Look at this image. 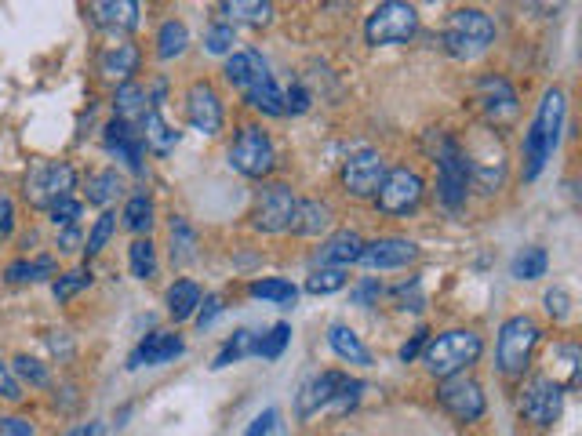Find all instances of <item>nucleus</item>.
Returning <instances> with one entry per match:
<instances>
[{"instance_id":"1","label":"nucleus","mask_w":582,"mask_h":436,"mask_svg":"<svg viewBox=\"0 0 582 436\" xmlns=\"http://www.w3.org/2000/svg\"><path fill=\"white\" fill-rule=\"evenodd\" d=\"M226 80L241 91L244 102H248L255 113L262 117H284V91L277 88V80L270 73V62L262 59L255 48L233 51L226 59Z\"/></svg>"},{"instance_id":"2","label":"nucleus","mask_w":582,"mask_h":436,"mask_svg":"<svg viewBox=\"0 0 582 436\" xmlns=\"http://www.w3.org/2000/svg\"><path fill=\"white\" fill-rule=\"evenodd\" d=\"M564 91L561 88H550L542 91V102L535 109L532 124L524 131V142H521V160H524V182H535L546 168V160L553 157V149L561 142V128H564Z\"/></svg>"},{"instance_id":"3","label":"nucleus","mask_w":582,"mask_h":436,"mask_svg":"<svg viewBox=\"0 0 582 436\" xmlns=\"http://www.w3.org/2000/svg\"><path fill=\"white\" fill-rule=\"evenodd\" d=\"M484 353V338L470 327H452V331H441L433 335L422 349V364L433 378H452L466 375Z\"/></svg>"},{"instance_id":"4","label":"nucleus","mask_w":582,"mask_h":436,"mask_svg":"<svg viewBox=\"0 0 582 436\" xmlns=\"http://www.w3.org/2000/svg\"><path fill=\"white\" fill-rule=\"evenodd\" d=\"M459 146L477 193L481 197H495L502 189V182H506V149H502V139L492 128H473L470 139L459 142Z\"/></svg>"},{"instance_id":"5","label":"nucleus","mask_w":582,"mask_h":436,"mask_svg":"<svg viewBox=\"0 0 582 436\" xmlns=\"http://www.w3.org/2000/svg\"><path fill=\"white\" fill-rule=\"evenodd\" d=\"M441 40H444V51H448L452 59L470 62L492 48L495 22H492V15L481 8H459L448 15V22H444Z\"/></svg>"},{"instance_id":"6","label":"nucleus","mask_w":582,"mask_h":436,"mask_svg":"<svg viewBox=\"0 0 582 436\" xmlns=\"http://www.w3.org/2000/svg\"><path fill=\"white\" fill-rule=\"evenodd\" d=\"M433 164H437V200L452 215H459L466 208V193H470V168H466L459 139H452L448 131H437Z\"/></svg>"},{"instance_id":"7","label":"nucleus","mask_w":582,"mask_h":436,"mask_svg":"<svg viewBox=\"0 0 582 436\" xmlns=\"http://www.w3.org/2000/svg\"><path fill=\"white\" fill-rule=\"evenodd\" d=\"M539 324L532 317H510L499 327V342H495V367L499 375L506 378H524L528 364H532V353L539 346Z\"/></svg>"},{"instance_id":"8","label":"nucleus","mask_w":582,"mask_h":436,"mask_svg":"<svg viewBox=\"0 0 582 436\" xmlns=\"http://www.w3.org/2000/svg\"><path fill=\"white\" fill-rule=\"evenodd\" d=\"M230 168L244 179L266 182L277 168V146L259 124H244L230 142Z\"/></svg>"},{"instance_id":"9","label":"nucleus","mask_w":582,"mask_h":436,"mask_svg":"<svg viewBox=\"0 0 582 436\" xmlns=\"http://www.w3.org/2000/svg\"><path fill=\"white\" fill-rule=\"evenodd\" d=\"M73 189H77V171H73V164H66V160H41V164H33L26 171L22 197L30 200L33 208L48 211L51 204L73 197Z\"/></svg>"},{"instance_id":"10","label":"nucleus","mask_w":582,"mask_h":436,"mask_svg":"<svg viewBox=\"0 0 582 436\" xmlns=\"http://www.w3.org/2000/svg\"><path fill=\"white\" fill-rule=\"evenodd\" d=\"M419 33V11L404 0H386L368 15L364 22V40L372 48H386V44H408Z\"/></svg>"},{"instance_id":"11","label":"nucleus","mask_w":582,"mask_h":436,"mask_svg":"<svg viewBox=\"0 0 582 436\" xmlns=\"http://www.w3.org/2000/svg\"><path fill=\"white\" fill-rule=\"evenodd\" d=\"M422 197H426V182L415 168L401 164V168H390L386 171V179H382L379 193H375V208L382 215H412L419 211Z\"/></svg>"},{"instance_id":"12","label":"nucleus","mask_w":582,"mask_h":436,"mask_svg":"<svg viewBox=\"0 0 582 436\" xmlns=\"http://www.w3.org/2000/svg\"><path fill=\"white\" fill-rule=\"evenodd\" d=\"M386 171L390 168H386V157H382L379 149H357V153H350V157L342 160L339 179H342V189L353 200H375Z\"/></svg>"},{"instance_id":"13","label":"nucleus","mask_w":582,"mask_h":436,"mask_svg":"<svg viewBox=\"0 0 582 436\" xmlns=\"http://www.w3.org/2000/svg\"><path fill=\"white\" fill-rule=\"evenodd\" d=\"M295 189L288 182H262L259 197H255V211H251V226L259 233H284L295 218Z\"/></svg>"},{"instance_id":"14","label":"nucleus","mask_w":582,"mask_h":436,"mask_svg":"<svg viewBox=\"0 0 582 436\" xmlns=\"http://www.w3.org/2000/svg\"><path fill=\"white\" fill-rule=\"evenodd\" d=\"M561 407H564V386L553 375H535L521 389V415L535 429H550L561 418Z\"/></svg>"},{"instance_id":"15","label":"nucleus","mask_w":582,"mask_h":436,"mask_svg":"<svg viewBox=\"0 0 582 436\" xmlns=\"http://www.w3.org/2000/svg\"><path fill=\"white\" fill-rule=\"evenodd\" d=\"M477 102H481L488 124H495V128L513 124L517 113H521V99H517V91H513L510 80L499 77V73H488V77L477 80Z\"/></svg>"},{"instance_id":"16","label":"nucleus","mask_w":582,"mask_h":436,"mask_svg":"<svg viewBox=\"0 0 582 436\" xmlns=\"http://www.w3.org/2000/svg\"><path fill=\"white\" fill-rule=\"evenodd\" d=\"M437 400H441L444 411L452 418H459V422H481L484 418V393L470 375L441 378Z\"/></svg>"},{"instance_id":"17","label":"nucleus","mask_w":582,"mask_h":436,"mask_svg":"<svg viewBox=\"0 0 582 436\" xmlns=\"http://www.w3.org/2000/svg\"><path fill=\"white\" fill-rule=\"evenodd\" d=\"M186 120L201 135H219L226 124V109H222V95L215 91V84L208 80H193L186 91Z\"/></svg>"},{"instance_id":"18","label":"nucleus","mask_w":582,"mask_h":436,"mask_svg":"<svg viewBox=\"0 0 582 436\" xmlns=\"http://www.w3.org/2000/svg\"><path fill=\"white\" fill-rule=\"evenodd\" d=\"M415 258H419V248H415V240L408 237H379V240H368L361 248V266L368 269H404L412 266Z\"/></svg>"},{"instance_id":"19","label":"nucleus","mask_w":582,"mask_h":436,"mask_svg":"<svg viewBox=\"0 0 582 436\" xmlns=\"http://www.w3.org/2000/svg\"><path fill=\"white\" fill-rule=\"evenodd\" d=\"M182 353H186L182 335H175V331H153V335H146L139 346L131 349L128 367L131 371H139V367H161V364H171V360H179Z\"/></svg>"},{"instance_id":"20","label":"nucleus","mask_w":582,"mask_h":436,"mask_svg":"<svg viewBox=\"0 0 582 436\" xmlns=\"http://www.w3.org/2000/svg\"><path fill=\"white\" fill-rule=\"evenodd\" d=\"M342 382H346L342 371H321V375H313L310 382H302V389L295 393V418L306 422V418H313L321 407H332Z\"/></svg>"},{"instance_id":"21","label":"nucleus","mask_w":582,"mask_h":436,"mask_svg":"<svg viewBox=\"0 0 582 436\" xmlns=\"http://www.w3.org/2000/svg\"><path fill=\"white\" fill-rule=\"evenodd\" d=\"M139 11L142 4H135V0H95V4H88L91 22L106 33H131L139 26Z\"/></svg>"},{"instance_id":"22","label":"nucleus","mask_w":582,"mask_h":436,"mask_svg":"<svg viewBox=\"0 0 582 436\" xmlns=\"http://www.w3.org/2000/svg\"><path fill=\"white\" fill-rule=\"evenodd\" d=\"M102 139H106V149H110L113 157L128 164L131 175H142V168H146V164H142V160H146V146H142L139 131L121 124V120H110Z\"/></svg>"},{"instance_id":"23","label":"nucleus","mask_w":582,"mask_h":436,"mask_svg":"<svg viewBox=\"0 0 582 436\" xmlns=\"http://www.w3.org/2000/svg\"><path fill=\"white\" fill-rule=\"evenodd\" d=\"M139 62H142L139 44H131V40H121V44H113V48L102 51L99 73L106 80H117V88H121V84H131V77L139 73Z\"/></svg>"},{"instance_id":"24","label":"nucleus","mask_w":582,"mask_h":436,"mask_svg":"<svg viewBox=\"0 0 582 436\" xmlns=\"http://www.w3.org/2000/svg\"><path fill=\"white\" fill-rule=\"evenodd\" d=\"M332 222H335L332 204L310 197V200H299V204H295V218H291L288 229L295 237H321V233L332 229Z\"/></svg>"},{"instance_id":"25","label":"nucleus","mask_w":582,"mask_h":436,"mask_svg":"<svg viewBox=\"0 0 582 436\" xmlns=\"http://www.w3.org/2000/svg\"><path fill=\"white\" fill-rule=\"evenodd\" d=\"M150 91L142 88V84H121V88L113 91V120H121V124H128V128L139 131L142 120H146V113H150Z\"/></svg>"},{"instance_id":"26","label":"nucleus","mask_w":582,"mask_h":436,"mask_svg":"<svg viewBox=\"0 0 582 436\" xmlns=\"http://www.w3.org/2000/svg\"><path fill=\"white\" fill-rule=\"evenodd\" d=\"M361 248H364L361 233H353V229H339V233H332V237L321 244L317 262H321V266H332V269H346L350 262L361 258Z\"/></svg>"},{"instance_id":"27","label":"nucleus","mask_w":582,"mask_h":436,"mask_svg":"<svg viewBox=\"0 0 582 436\" xmlns=\"http://www.w3.org/2000/svg\"><path fill=\"white\" fill-rule=\"evenodd\" d=\"M139 139H142V146H146V153H153V157H168L171 149L179 146V131L161 117V109H150L146 120H142V128H139Z\"/></svg>"},{"instance_id":"28","label":"nucleus","mask_w":582,"mask_h":436,"mask_svg":"<svg viewBox=\"0 0 582 436\" xmlns=\"http://www.w3.org/2000/svg\"><path fill=\"white\" fill-rule=\"evenodd\" d=\"M328 346L335 349V357H342L346 364H357V367H372V349L364 346L357 331L346 324H332L328 327Z\"/></svg>"},{"instance_id":"29","label":"nucleus","mask_w":582,"mask_h":436,"mask_svg":"<svg viewBox=\"0 0 582 436\" xmlns=\"http://www.w3.org/2000/svg\"><path fill=\"white\" fill-rule=\"evenodd\" d=\"M168 255L175 269L190 266L193 258H197V233H193V226L182 215H171L168 222Z\"/></svg>"},{"instance_id":"30","label":"nucleus","mask_w":582,"mask_h":436,"mask_svg":"<svg viewBox=\"0 0 582 436\" xmlns=\"http://www.w3.org/2000/svg\"><path fill=\"white\" fill-rule=\"evenodd\" d=\"M219 11L226 15V26H270L273 19V4L262 0H226Z\"/></svg>"},{"instance_id":"31","label":"nucleus","mask_w":582,"mask_h":436,"mask_svg":"<svg viewBox=\"0 0 582 436\" xmlns=\"http://www.w3.org/2000/svg\"><path fill=\"white\" fill-rule=\"evenodd\" d=\"M168 317L175 320V324H182V320L197 317V306H201V288L193 284V280H175L168 288Z\"/></svg>"},{"instance_id":"32","label":"nucleus","mask_w":582,"mask_h":436,"mask_svg":"<svg viewBox=\"0 0 582 436\" xmlns=\"http://www.w3.org/2000/svg\"><path fill=\"white\" fill-rule=\"evenodd\" d=\"M186 48H190V30H186V22L164 19L161 30H157V59H164V62L179 59Z\"/></svg>"},{"instance_id":"33","label":"nucleus","mask_w":582,"mask_h":436,"mask_svg":"<svg viewBox=\"0 0 582 436\" xmlns=\"http://www.w3.org/2000/svg\"><path fill=\"white\" fill-rule=\"evenodd\" d=\"M248 295L262 298V302H273V306H295L299 288H295L291 280H284V277H262V280H251Z\"/></svg>"},{"instance_id":"34","label":"nucleus","mask_w":582,"mask_h":436,"mask_svg":"<svg viewBox=\"0 0 582 436\" xmlns=\"http://www.w3.org/2000/svg\"><path fill=\"white\" fill-rule=\"evenodd\" d=\"M4 277L8 284H37L44 277H55V258L51 255H41V258H19V262H11L4 269Z\"/></svg>"},{"instance_id":"35","label":"nucleus","mask_w":582,"mask_h":436,"mask_svg":"<svg viewBox=\"0 0 582 436\" xmlns=\"http://www.w3.org/2000/svg\"><path fill=\"white\" fill-rule=\"evenodd\" d=\"M121 175L117 171H95L88 179V204H95V208H110L113 200L121 197Z\"/></svg>"},{"instance_id":"36","label":"nucleus","mask_w":582,"mask_h":436,"mask_svg":"<svg viewBox=\"0 0 582 436\" xmlns=\"http://www.w3.org/2000/svg\"><path fill=\"white\" fill-rule=\"evenodd\" d=\"M124 226L135 233V237H150V229H153V200L150 193H135V197L124 204Z\"/></svg>"},{"instance_id":"37","label":"nucleus","mask_w":582,"mask_h":436,"mask_svg":"<svg viewBox=\"0 0 582 436\" xmlns=\"http://www.w3.org/2000/svg\"><path fill=\"white\" fill-rule=\"evenodd\" d=\"M546 269H550V255L542 248H521L517 251V258H513L510 273L517 280H539L546 277Z\"/></svg>"},{"instance_id":"38","label":"nucleus","mask_w":582,"mask_h":436,"mask_svg":"<svg viewBox=\"0 0 582 436\" xmlns=\"http://www.w3.org/2000/svg\"><path fill=\"white\" fill-rule=\"evenodd\" d=\"M128 262H131V277L135 280H153L157 277V248H153V240H135L128 248Z\"/></svg>"},{"instance_id":"39","label":"nucleus","mask_w":582,"mask_h":436,"mask_svg":"<svg viewBox=\"0 0 582 436\" xmlns=\"http://www.w3.org/2000/svg\"><path fill=\"white\" fill-rule=\"evenodd\" d=\"M288 342H291V324H273L270 335L251 338V353L262 360H277L288 349Z\"/></svg>"},{"instance_id":"40","label":"nucleus","mask_w":582,"mask_h":436,"mask_svg":"<svg viewBox=\"0 0 582 436\" xmlns=\"http://www.w3.org/2000/svg\"><path fill=\"white\" fill-rule=\"evenodd\" d=\"M251 331L248 327H241V331H233V338H226V346L219 349V353H215V360H211V367H215V371H222V367H230L233 360H241V357H248L251 353Z\"/></svg>"},{"instance_id":"41","label":"nucleus","mask_w":582,"mask_h":436,"mask_svg":"<svg viewBox=\"0 0 582 436\" xmlns=\"http://www.w3.org/2000/svg\"><path fill=\"white\" fill-rule=\"evenodd\" d=\"M342 288H346V269L321 266V269H313L310 280H306V291H310V295H332V291H342Z\"/></svg>"},{"instance_id":"42","label":"nucleus","mask_w":582,"mask_h":436,"mask_svg":"<svg viewBox=\"0 0 582 436\" xmlns=\"http://www.w3.org/2000/svg\"><path fill=\"white\" fill-rule=\"evenodd\" d=\"M113 229H117V215H113V211H102V215L95 218V226H91V233H88V244H84L88 258H91V255H99V251L106 248V240L113 237Z\"/></svg>"},{"instance_id":"43","label":"nucleus","mask_w":582,"mask_h":436,"mask_svg":"<svg viewBox=\"0 0 582 436\" xmlns=\"http://www.w3.org/2000/svg\"><path fill=\"white\" fill-rule=\"evenodd\" d=\"M233 44H237V30L226 26V22H215L208 33H204V48L211 55H233Z\"/></svg>"},{"instance_id":"44","label":"nucleus","mask_w":582,"mask_h":436,"mask_svg":"<svg viewBox=\"0 0 582 436\" xmlns=\"http://www.w3.org/2000/svg\"><path fill=\"white\" fill-rule=\"evenodd\" d=\"M84 288H91V269H73V273H62L59 280H55V298L59 302H70L77 291H84Z\"/></svg>"},{"instance_id":"45","label":"nucleus","mask_w":582,"mask_h":436,"mask_svg":"<svg viewBox=\"0 0 582 436\" xmlns=\"http://www.w3.org/2000/svg\"><path fill=\"white\" fill-rule=\"evenodd\" d=\"M11 371H15V378H26V382H30V386H37V389H44L51 382L48 367H44L41 360H33V357H15Z\"/></svg>"},{"instance_id":"46","label":"nucleus","mask_w":582,"mask_h":436,"mask_svg":"<svg viewBox=\"0 0 582 436\" xmlns=\"http://www.w3.org/2000/svg\"><path fill=\"white\" fill-rule=\"evenodd\" d=\"M361 393H364V382H361V378H350V375H346V382H342L339 393H335L332 407H335V411H339V415H346L350 407H357V400H361Z\"/></svg>"},{"instance_id":"47","label":"nucleus","mask_w":582,"mask_h":436,"mask_svg":"<svg viewBox=\"0 0 582 436\" xmlns=\"http://www.w3.org/2000/svg\"><path fill=\"white\" fill-rule=\"evenodd\" d=\"M542 302H546V313H550L553 320H568V317H572V295H568L564 288H550Z\"/></svg>"},{"instance_id":"48","label":"nucleus","mask_w":582,"mask_h":436,"mask_svg":"<svg viewBox=\"0 0 582 436\" xmlns=\"http://www.w3.org/2000/svg\"><path fill=\"white\" fill-rule=\"evenodd\" d=\"M48 215L55 226H77V218H81V200H73V197L59 200V204H51L48 208Z\"/></svg>"},{"instance_id":"49","label":"nucleus","mask_w":582,"mask_h":436,"mask_svg":"<svg viewBox=\"0 0 582 436\" xmlns=\"http://www.w3.org/2000/svg\"><path fill=\"white\" fill-rule=\"evenodd\" d=\"M310 91L302 88V84H291L288 91H284V117H302V113H306V109H310Z\"/></svg>"},{"instance_id":"50","label":"nucleus","mask_w":582,"mask_h":436,"mask_svg":"<svg viewBox=\"0 0 582 436\" xmlns=\"http://www.w3.org/2000/svg\"><path fill=\"white\" fill-rule=\"evenodd\" d=\"M0 397L11 400V404H19L22 400V386H19V378H15V371H11L4 360H0Z\"/></svg>"},{"instance_id":"51","label":"nucleus","mask_w":582,"mask_h":436,"mask_svg":"<svg viewBox=\"0 0 582 436\" xmlns=\"http://www.w3.org/2000/svg\"><path fill=\"white\" fill-rule=\"evenodd\" d=\"M379 295H382V280L379 277H364L361 284L353 288V302H357V306H372Z\"/></svg>"},{"instance_id":"52","label":"nucleus","mask_w":582,"mask_h":436,"mask_svg":"<svg viewBox=\"0 0 582 436\" xmlns=\"http://www.w3.org/2000/svg\"><path fill=\"white\" fill-rule=\"evenodd\" d=\"M219 313H222V298L219 295H208V298H201V306H197V317H193V320H197V327L204 331V327L215 324V317H219Z\"/></svg>"},{"instance_id":"53","label":"nucleus","mask_w":582,"mask_h":436,"mask_svg":"<svg viewBox=\"0 0 582 436\" xmlns=\"http://www.w3.org/2000/svg\"><path fill=\"white\" fill-rule=\"evenodd\" d=\"M426 342H430V331H426V327H419V331H415V335L401 346V360H404V364H412L415 357H422Z\"/></svg>"},{"instance_id":"54","label":"nucleus","mask_w":582,"mask_h":436,"mask_svg":"<svg viewBox=\"0 0 582 436\" xmlns=\"http://www.w3.org/2000/svg\"><path fill=\"white\" fill-rule=\"evenodd\" d=\"M11 233H15V204H11V197L0 189V240H8Z\"/></svg>"},{"instance_id":"55","label":"nucleus","mask_w":582,"mask_h":436,"mask_svg":"<svg viewBox=\"0 0 582 436\" xmlns=\"http://www.w3.org/2000/svg\"><path fill=\"white\" fill-rule=\"evenodd\" d=\"M273 426H277V411H273V407H266L259 418H251V426L244 429V436H270Z\"/></svg>"},{"instance_id":"56","label":"nucleus","mask_w":582,"mask_h":436,"mask_svg":"<svg viewBox=\"0 0 582 436\" xmlns=\"http://www.w3.org/2000/svg\"><path fill=\"white\" fill-rule=\"evenodd\" d=\"M0 436H33L30 418H19V415L0 418Z\"/></svg>"},{"instance_id":"57","label":"nucleus","mask_w":582,"mask_h":436,"mask_svg":"<svg viewBox=\"0 0 582 436\" xmlns=\"http://www.w3.org/2000/svg\"><path fill=\"white\" fill-rule=\"evenodd\" d=\"M77 244H81V233H77V226H66L59 237V248L62 251H77Z\"/></svg>"},{"instance_id":"58","label":"nucleus","mask_w":582,"mask_h":436,"mask_svg":"<svg viewBox=\"0 0 582 436\" xmlns=\"http://www.w3.org/2000/svg\"><path fill=\"white\" fill-rule=\"evenodd\" d=\"M70 436H99V426H95V422H84V426H77Z\"/></svg>"}]
</instances>
